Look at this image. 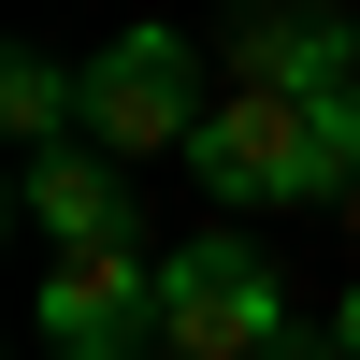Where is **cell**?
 <instances>
[{"mask_svg":"<svg viewBox=\"0 0 360 360\" xmlns=\"http://www.w3.org/2000/svg\"><path fill=\"white\" fill-rule=\"evenodd\" d=\"M188 173H202V202H217V217L360 202V86H346V101H245V86H217Z\"/></svg>","mask_w":360,"mask_h":360,"instance_id":"1","label":"cell"},{"mask_svg":"<svg viewBox=\"0 0 360 360\" xmlns=\"http://www.w3.org/2000/svg\"><path fill=\"white\" fill-rule=\"evenodd\" d=\"M288 288L259 259V231H202L159 259V360H274Z\"/></svg>","mask_w":360,"mask_h":360,"instance_id":"2","label":"cell"},{"mask_svg":"<svg viewBox=\"0 0 360 360\" xmlns=\"http://www.w3.org/2000/svg\"><path fill=\"white\" fill-rule=\"evenodd\" d=\"M202 58H188V29H115L101 58H86V144H101V159H188L202 144Z\"/></svg>","mask_w":360,"mask_h":360,"instance_id":"3","label":"cell"},{"mask_svg":"<svg viewBox=\"0 0 360 360\" xmlns=\"http://www.w3.org/2000/svg\"><path fill=\"white\" fill-rule=\"evenodd\" d=\"M29 332H44V360H159V259H144V245H72V259H44Z\"/></svg>","mask_w":360,"mask_h":360,"instance_id":"4","label":"cell"},{"mask_svg":"<svg viewBox=\"0 0 360 360\" xmlns=\"http://www.w3.org/2000/svg\"><path fill=\"white\" fill-rule=\"evenodd\" d=\"M217 86H245V101H346L360 86V29L332 0H245L217 44Z\"/></svg>","mask_w":360,"mask_h":360,"instance_id":"5","label":"cell"},{"mask_svg":"<svg viewBox=\"0 0 360 360\" xmlns=\"http://www.w3.org/2000/svg\"><path fill=\"white\" fill-rule=\"evenodd\" d=\"M15 217L44 231L58 259H72V245H130V188H115V159H101V144L29 159V173H15Z\"/></svg>","mask_w":360,"mask_h":360,"instance_id":"6","label":"cell"},{"mask_svg":"<svg viewBox=\"0 0 360 360\" xmlns=\"http://www.w3.org/2000/svg\"><path fill=\"white\" fill-rule=\"evenodd\" d=\"M0 130L29 144V159H58V144H86V72H58L44 44L0 58Z\"/></svg>","mask_w":360,"mask_h":360,"instance_id":"7","label":"cell"},{"mask_svg":"<svg viewBox=\"0 0 360 360\" xmlns=\"http://www.w3.org/2000/svg\"><path fill=\"white\" fill-rule=\"evenodd\" d=\"M332 346H346V360H360V274H346V303H332Z\"/></svg>","mask_w":360,"mask_h":360,"instance_id":"8","label":"cell"},{"mask_svg":"<svg viewBox=\"0 0 360 360\" xmlns=\"http://www.w3.org/2000/svg\"><path fill=\"white\" fill-rule=\"evenodd\" d=\"M346 231H360V202H346Z\"/></svg>","mask_w":360,"mask_h":360,"instance_id":"9","label":"cell"}]
</instances>
